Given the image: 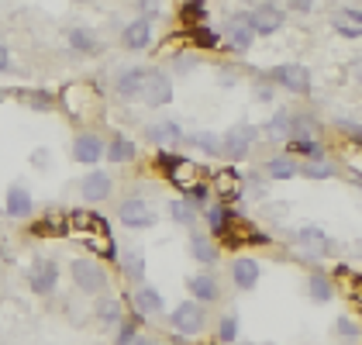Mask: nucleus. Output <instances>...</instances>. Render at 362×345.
Returning a JSON list of instances; mask_svg holds the SVG:
<instances>
[{
    "instance_id": "4be33fe9",
    "label": "nucleus",
    "mask_w": 362,
    "mask_h": 345,
    "mask_svg": "<svg viewBox=\"0 0 362 345\" xmlns=\"http://www.w3.org/2000/svg\"><path fill=\"white\" fill-rule=\"evenodd\" d=\"M35 201H31L28 187H21V183H14V187H7V214L11 218H28Z\"/></svg>"
},
{
    "instance_id": "f03ea898",
    "label": "nucleus",
    "mask_w": 362,
    "mask_h": 345,
    "mask_svg": "<svg viewBox=\"0 0 362 345\" xmlns=\"http://www.w3.org/2000/svg\"><path fill=\"white\" fill-rule=\"evenodd\" d=\"M159 166L166 170L169 183H173V187H180L183 194L204 180V170L197 166L194 159H183V156H159Z\"/></svg>"
},
{
    "instance_id": "a211bd4d",
    "label": "nucleus",
    "mask_w": 362,
    "mask_h": 345,
    "mask_svg": "<svg viewBox=\"0 0 362 345\" xmlns=\"http://www.w3.org/2000/svg\"><path fill=\"white\" fill-rule=\"evenodd\" d=\"M132 304H135V311H139V317H148V315H163V308H166V300H163V293L152 287H145L141 283L139 290H135V297H132Z\"/></svg>"
},
{
    "instance_id": "49530a36",
    "label": "nucleus",
    "mask_w": 362,
    "mask_h": 345,
    "mask_svg": "<svg viewBox=\"0 0 362 345\" xmlns=\"http://www.w3.org/2000/svg\"><path fill=\"white\" fill-rule=\"evenodd\" d=\"M139 11L141 14H148V21H152V18L163 11V0H139Z\"/></svg>"
},
{
    "instance_id": "9b49d317",
    "label": "nucleus",
    "mask_w": 362,
    "mask_h": 345,
    "mask_svg": "<svg viewBox=\"0 0 362 345\" xmlns=\"http://www.w3.org/2000/svg\"><path fill=\"white\" fill-rule=\"evenodd\" d=\"M111 190H114V180H111V172H104V170H90L83 180H80V194H83V201H90V204L107 201Z\"/></svg>"
},
{
    "instance_id": "aec40b11",
    "label": "nucleus",
    "mask_w": 362,
    "mask_h": 345,
    "mask_svg": "<svg viewBox=\"0 0 362 345\" xmlns=\"http://www.w3.org/2000/svg\"><path fill=\"white\" fill-rule=\"evenodd\" d=\"M224 42H228V49H235V52H249L252 42H255V35L252 28L242 21V14L235 18V21H228V31H224Z\"/></svg>"
},
{
    "instance_id": "603ef678",
    "label": "nucleus",
    "mask_w": 362,
    "mask_h": 345,
    "mask_svg": "<svg viewBox=\"0 0 362 345\" xmlns=\"http://www.w3.org/2000/svg\"><path fill=\"white\" fill-rule=\"evenodd\" d=\"M194 66H197L194 56H176V73H190Z\"/></svg>"
},
{
    "instance_id": "2eb2a0df",
    "label": "nucleus",
    "mask_w": 362,
    "mask_h": 345,
    "mask_svg": "<svg viewBox=\"0 0 362 345\" xmlns=\"http://www.w3.org/2000/svg\"><path fill=\"white\" fill-rule=\"evenodd\" d=\"M332 25L341 38H362V7H341V11H334Z\"/></svg>"
},
{
    "instance_id": "72a5a7b5",
    "label": "nucleus",
    "mask_w": 362,
    "mask_h": 345,
    "mask_svg": "<svg viewBox=\"0 0 362 345\" xmlns=\"http://www.w3.org/2000/svg\"><path fill=\"white\" fill-rule=\"evenodd\" d=\"M235 218H231V207H221V204H214V207H207V225H211V235H228V225H231Z\"/></svg>"
},
{
    "instance_id": "0eeeda50",
    "label": "nucleus",
    "mask_w": 362,
    "mask_h": 345,
    "mask_svg": "<svg viewBox=\"0 0 362 345\" xmlns=\"http://www.w3.org/2000/svg\"><path fill=\"white\" fill-rule=\"evenodd\" d=\"M141 100L148 107H166L173 100V80L159 69H145V83H141Z\"/></svg>"
},
{
    "instance_id": "e433bc0d",
    "label": "nucleus",
    "mask_w": 362,
    "mask_h": 345,
    "mask_svg": "<svg viewBox=\"0 0 362 345\" xmlns=\"http://www.w3.org/2000/svg\"><path fill=\"white\" fill-rule=\"evenodd\" d=\"M86 249L93 252V259L97 256H114V242H111V235L107 231H100V235H86Z\"/></svg>"
},
{
    "instance_id": "412c9836",
    "label": "nucleus",
    "mask_w": 362,
    "mask_h": 345,
    "mask_svg": "<svg viewBox=\"0 0 362 345\" xmlns=\"http://www.w3.org/2000/svg\"><path fill=\"white\" fill-rule=\"evenodd\" d=\"M266 139H273V142H290L293 139V111H276V115L266 121Z\"/></svg>"
},
{
    "instance_id": "1a4fd4ad",
    "label": "nucleus",
    "mask_w": 362,
    "mask_h": 345,
    "mask_svg": "<svg viewBox=\"0 0 362 345\" xmlns=\"http://www.w3.org/2000/svg\"><path fill=\"white\" fill-rule=\"evenodd\" d=\"M28 287L38 297H49L59 287V262L56 259H35L28 269Z\"/></svg>"
},
{
    "instance_id": "b1692460",
    "label": "nucleus",
    "mask_w": 362,
    "mask_h": 345,
    "mask_svg": "<svg viewBox=\"0 0 362 345\" xmlns=\"http://www.w3.org/2000/svg\"><path fill=\"white\" fill-rule=\"evenodd\" d=\"M145 135H148V142L152 145H176L180 139H183V128H180L176 121H159V124L145 128Z\"/></svg>"
},
{
    "instance_id": "c756f323",
    "label": "nucleus",
    "mask_w": 362,
    "mask_h": 345,
    "mask_svg": "<svg viewBox=\"0 0 362 345\" xmlns=\"http://www.w3.org/2000/svg\"><path fill=\"white\" fill-rule=\"evenodd\" d=\"M121 273L128 276V280H135V283H141V276H145V256H141L139 249H124L121 252Z\"/></svg>"
},
{
    "instance_id": "a878e982",
    "label": "nucleus",
    "mask_w": 362,
    "mask_h": 345,
    "mask_svg": "<svg viewBox=\"0 0 362 345\" xmlns=\"http://www.w3.org/2000/svg\"><path fill=\"white\" fill-rule=\"evenodd\" d=\"M104 156L111 159V163H132L135 156H139V148L132 139H124V135H114L111 142L104 145Z\"/></svg>"
},
{
    "instance_id": "5fc2aeb1",
    "label": "nucleus",
    "mask_w": 362,
    "mask_h": 345,
    "mask_svg": "<svg viewBox=\"0 0 362 345\" xmlns=\"http://www.w3.org/2000/svg\"><path fill=\"white\" fill-rule=\"evenodd\" d=\"M7 66H11V52H7V45L0 42V73H4Z\"/></svg>"
},
{
    "instance_id": "a18cd8bd",
    "label": "nucleus",
    "mask_w": 362,
    "mask_h": 345,
    "mask_svg": "<svg viewBox=\"0 0 362 345\" xmlns=\"http://www.w3.org/2000/svg\"><path fill=\"white\" fill-rule=\"evenodd\" d=\"M139 335V328H135V321H121V332H117V345H128L132 339Z\"/></svg>"
},
{
    "instance_id": "4d7b16f0",
    "label": "nucleus",
    "mask_w": 362,
    "mask_h": 345,
    "mask_svg": "<svg viewBox=\"0 0 362 345\" xmlns=\"http://www.w3.org/2000/svg\"><path fill=\"white\" fill-rule=\"evenodd\" d=\"M218 80H221V86H235V73H221Z\"/></svg>"
},
{
    "instance_id": "ea45409f",
    "label": "nucleus",
    "mask_w": 362,
    "mask_h": 345,
    "mask_svg": "<svg viewBox=\"0 0 362 345\" xmlns=\"http://www.w3.org/2000/svg\"><path fill=\"white\" fill-rule=\"evenodd\" d=\"M317 121L310 115H293V139H314Z\"/></svg>"
},
{
    "instance_id": "7c9ffc66",
    "label": "nucleus",
    "mask_w": 362,
    "mask_h": 345,
    "mask_svg": "<svg viewBox=\"0 0 362 345\" xmlns=\"http://www.w3.org/2000/svg\"><path fill=\"white\" fill-rule=\"evenodd\" d=\"M214 190L221 194L224 201H228V197L235 201V197L242 194V176H238L235 170H221V172H214Z\"/></svg>"
},
{
    "instance_id": "79ce46f5",
    "label": "nucleus",
    "mask_w": 362,
    "mask_h": 345,
    "mask_svg": "<svg viewBox=\"0 0 362 345\" xmlns=\"http://www.w3.org/2000/svg\"><path fill=\"white\" fill-rule=\"evenodd\" d=\"M334 332H338L341 339H352V342H356V339L362 335V332H359V324H356L352 317H338V321H334Z\"/></svg>"
},
{
    "instance_id": "f257e3e1",
    "label": "nucleus",
    "mask_w": 362,
    "mask_h": 345,
    "mask_svg": "<svg viewBox=\"0 0 362 345\" xmlns=\"http://www.w3.org/2000/svg\"><path fill=\"white\" fill-rule=\"evenodd\" d=\"M69 273H73V283L76 290H83V293H104L107 290V273H104V266L97 262V259H73V266H69Z\"/></svg>"
},
{
    "instance_id": "393cba45",
    "label": "nucleus",
    "mask_w": 362,
    "mask_h": 345,
    "mask_svg": "<svg viewBox=\"0 0 362 345\" xmlns=\"http://www.w3.org/2000/svg\"><path fill=\"white\" fill-rule=\"evenodd\" d=\"M93 317H97L100 324H121V321H124V304H121L117 297H100L97 308H93Z\"/></svg>"
},
{
    "instance_id": "de8ad7c7",
    "label": "nucleus",
    "mask_w": 362,
    "mask_h": 345,
    "mask_svg": "<svg viewBox=\"0 0 362 345\" xmlns=\"http://www.w3.org/2000/svg\"><path fill=\"white\" fill-rule=\"evenodd\" d=\"M286 11H293V14H310V11H314V0H286Z\"/></svg>"
},
{
    "instance_id": "423d86ee",
    "label": "nucleus",
    "mask_w": 362,
    "mask_h": 345,
    "mask_svg": "<svg viewBox=\"0 0 362 345\" xmlns=\"http://www.w3.org/2000/svg\"><path fill=\"white\" fill-rule=\"evenodd\" d=\"M269 80H273V86H283V90H290V93H300V97L310 93V69L300 66V62H283V66H273Z\"/></svg>"
},
{
    "instance_id": "dca6fc26",
    "label": "nucleus",
    "mask_w": 362,
    "mask_h": 345,
    "mask_svg": "<svg viewBox=\"0 0 362 345\" xmlns=\"http://www.w3.org/2000/svg\"><path fill=\"white\" fill-rule=\"evenodd\" d=\"M66 42H69V49L80 52V56H97V52H100V38H97V31L83 28V25H76V28L66 31Z\"/></svg>"
},
{
    "instance_id": "bf43d9fd",
    "label": "nucleus",
    "mask_w": 362,
    "mask_h": 345,
    "mask_svg": "<svg viewBox=\"0 0 362 345\" xmlns=\"http://www.w3.org/2000/svg\"><path fill=\"white\" fill-rule=\"evenodd\" d=\"M356 187H359V190H362V176H359V180H356Z\"/></svg>"
},
{
    "instance_id": "bb28decb",
    "label": "nucleus",
    "mask_w": 362,
    "mask_h": 345,
    "mask_svg": "<svg viewBox=\"0 0 362 345\" xmlns=\"http://www.w3.org/2000/svg\"><path fill=\"white\" fill-rule=\"evenodd\" d=\"M190 256L200 266H214L218 262V245L207 238V235H190Z\"/></svg>"
},
{
    "instance_id": "58836bf2",
    "label": "nucleus",
    "mask_w": 362,
    "mask_h": 345,
    "mask_svg": "<svg viewBox=\"0 0 362 345\" xmlns=\"http://www.w3.org/2000/svg\"><path fill=\"white\" fill-rule=\"evenodd\" d=\"M180 14H183V21H187V25H194L197 28V25L207 18V7H204V0H187Z\"/></svg>"
},
{
    "instance_id": "7ed1b4c3",
    "label": "nucleus",
    "mask_w": 362,
    "mask_h": 345,
    "mask_svg": "<svg viewBox=\"0 0 362 345\" xmlns=\"http://www.w3.org/2000/svg\"><path fill=\"white\" fill-rule=\"evenodd\" d=\"M169 324H173V332H180V335H200V332L207 328V311H204L200 300H180V304L173 308Z\"/></svg>"
},
{
    "instance_id": "2f4dec72",
    "label": "nucleus",
    "mask_w": 362,
    "mask_h": 345,
    "mask_svg": "<svg viewBox=\"0 0 362 345\" xmlns=\"http://www.w3.org/2000/svg\"><path fill=\"white\" fill-rule=\"evenodd\" d=\"M307 293H310V300L328 304V300L334 297V287H332V280H328L325 273H310V280H307Z\"/></svg>"
},
{
    "instance_id": "20e7f679",
    "label": "nucleus",
    "mask_w": 362,
    "mask_h": 345,
    "mask_svg": "<svg viewBox=\"0 0 362 345\" xmlns=\"http://www.w3.org/2000/svg\"><path fill=\"white\" fill-rule=\"evenodd\" d=\"M255 139H259V128L255 124H231L228 131L221 135V156H228V159H245L252 152V145H255Z\"/></svg>"
},
{
    "instance_id": "c9c22d12",
    "label": "nucleus",
    "mask_w": 362,
    "mask_h": 345,
    "mask_svg": "<svg viewBox=\"0 0 362 345\" xmlns=\"http://www.w3.org/2000/svg\"><path fill=\"white\" fill-rule=\"evenodd\" d=\"M338 276L345 280V287H341V290H345V293H349V297H352V300L362 308V273H349L345 266H338Z\"/></svg>"
},
{
    "instance_id": "8fccbe9b",
    "label": "nucleus",
    "mask_w": 362,
    "mask_h": 345,
    "mask_svg": "<svg viewBox=\"0 0 362 345\" xmlns=\"http://www.w3.org/2000/svg\"><path fill=\"white\" fill-rule=\"evenodd\" d=\"M338 128H341V131H349V135H352V139L362 145V124H356V121H341Z\"/></svg>"
},
{
    "instance_id": "ddd939ff",
    "label": "nucleus",
    "mask_w": 362,
    "mask_h": 345,
    "mask_svg": "<svg viewBox=\"0 0 362 345\" xmlns=\"http://www.w3.org/2000/svg\"><path fill=\"white\" fill-rule=\"evenodd\" d=\"M187 290H190V300H200L204 308L221 297V287H218V280H214L211 273H194V276L187 280Z\"/></svg>"
},
{
    "instance_id": "680f3d73",
    "label": "nucleus",
    "mask_w": 362,
    "mask_h": 345,
    "mask_svg": "<svg viewBox=\"0 0 362 345\" xmlns=\"http://www.w3.org/2000/svg\"><path fill=\"white\" fill-rule=\"evenodd\" d=\"M0 100H4V93H0Z\"/></svg>"
},
{
    "instance_id": "39448f33",
    "label": "nucleus",
    "mask_w": 362,
    "mask_h": 345,
    "mask_svg": "<svg viewBox=\"0 0 362 345\" xmlns=\"http://www.w3.org/2000/svg\"><path fill=\"white\" fill-rule=\"evenodd\" d=\"M242 21L252 28V35H276L286 21V14L276 4H255L252 11H242Z\"/></svg>"
},
{
    "instance_id": "cd10ccee",
    "label": "nucleus",
    "mask_w": 362,
    "mask_h": 345,
    "mask_svg": "<svg viewBox=\"0 0 362 345\" xmlns=\"http://www.w3.org/2000/svg\"><path fill=\"white\" fill-rule=\"evenodd\" d=\"M166 207H169V218H173L176 225H187V228H194L197 218H200V207H194L187 197H176V201H169Z\"/></svg>"
},
{
    "instance_id": "6e6552de",
    "label": "nucleus",
    "mask_w": 362,
    "mask_h": 345,
    "mask_svg": "<svg viewBox=\"0 0 362 345\" xmlns=\"http://www.w3.org/2000/svg\"><path fill=\"white\" fill-rule=\"evenodd\" d=\"M117 218L128 228H152L156 225V211L148 207L145 197H124V201L117 204Z\"/></svg>"
},
{
    "instance_id": "f704fd0d",
    "label": "nucleus",
    "mask_w": 362,
    "mask_h": 345,
    "mask_svg": "<svg viewBox=\"0 0 362 345\" xmlns=\"http://www.w3.org/2000/svg\"><path fill=\"white\" fill-rule=\"evenodd\" d=\"M190 142H194L204 156H221V135H214V131H197Z\"/></svg>"
},
{
    "instance_id": "5701e85b",
    "label": "nucleus",
    "mask_w": 362,
    "mask_h": 345,
    "mask_svg": "<svg viewBox=\"0 0 362 345\" xmlns=\"http://www.w3.org/2000/svg\"><path fill=\"white\" fill-rule=\"evenodd\" d=\"M69 231L73 235H100V231H107V225L100 221V214H93V211H76V214H69Z\"/></svg>"
},
{
    "instance_id": "6ab92c4d",
    "label": "nucleus",
    "mask_w": 362,
    "mask_h": 345,
    "mask_svg": "<svg viewBox=\"0 0 362 345\" xmlns=\"http://www.w3.org/2000/svg\"><path fill=\"white\" fill-rule=\"evenodd\" d=\"M141 83H145V69H124L117 80H114V93L121 97V100H135L141 97Z\"/></svg>"
},
{
    "instance_id": "6e6d98bb",
    "label": "nucleus",
    "mask_w": 362,
    "mask_h": 345,
    "mask_svg": "<svg viewBox=\"0 0 362 345\" xmlns=\"http://www.w3.org/2000/svg\"><path fill=\"white\" fill-rule=\"evenodd\" d=\"M349 69H352V76H356V80H362V56L352 59V62H349Z\"/></svg>"
},
{
    "instance_id": "c85d7f7f",
    "label": "nucleus",
    "mask_w": 362,
    "mask_h": 345,
    "mask_svg": "<svg viewBox=\"0 0 362 345\" xmlns=\"http://www.w3.org/2000/svg\"><path fill=\"white\" fill-rule=\"evenodd\" d=\"M286 152L304 156L310 163H325V145L317 142V139H290V142H286Z\"/></svg>"
},
{
    "instance_id": "9d476101",
    "label": "nucleus",
    "mask_w": 362,
    "mask_h": 345,
    "mask_svg": "<svg viewBox=\"0 0 362 345\" xmlns=\"http://www.w3.org/2000/svg\"><path fill=\"white\" fill-rule=\"evenodd\" d=\"M297 242H300V249L307 252V259H321V256H332L334 252L332 238L325 235V228H317V225H304V228L297 231Z\"/></svg>"
},
{
    "instance_id": "4c0bfd02",
    "label": "nucleus",
    "mask_w": 362,
    "mask_h": 345,
    "mask_svg": "<svg viewBox=\"0 0 362 345\" xmlns=\"http://www.w3.org/2000/svg\"><path fill=\"white\" fill-rule=\"evenodd\" d=\"M218 339H221V345H235V339H238V315H235V311H228V315L221 317Z\"/></svg>"
},
{
    "instance_id": "f3484780",
    "label": "nucleus",
    "mask_w": 362,
    "mask_h": 345,
    "mask_svg": "<svg viewBox=\"0 0 362 345\" xmlns=\"http://www.w3.org/2000/svg\"><path fill=\"white\" fill-rule=\"evenodd\" d=\"M259 276H262V269H259L255 259L242 256V259L231 262V283H235L238 290H252L255 283H259Z\"/></svg>"
},
{
    "instance_id": "052dcab7",
    "label": "nucleus",
    "mask_w": 362,
    "mask_h": 345,
    "mask_svg": "<svg viewBox=\"0 0 362 345\" xmlns=\"http://www.w3.org/2000/svg\"><path fill=\"white\" fill-rule=\"evenodd\" d=\"M245 4H259V0H245Z\"/></svg>"
},
{
    "instance_id": "3c124183",
    "label": "nucleus",
    "mask_w": 362,
    "mask_h": 345,
    "mask_svg": "<svg viewBox=\"0 0 362 345\" xmlns=\"http://www.w3.org/2000/svg\"><path fill=\"white\" fill-rule=\"evenodd\" d=\"M255 100H273V83H255Z\"/></svg>"
},
{
    "instance_id": "473e14b6",
    "label": "nucleus",
    "mask_w": 362,
    "mask_h": 345,
    "mask_svg": "<svg viewBox=\"0 0 362 345\" xmlns=\"http://www.w3.org/2000/svg\"><path fill=\"white\" fill-rule=\"evenodd\" d=\"M266 172H269L273 180H293V176L300 172V166H297L290 156H276V159L266 163Z\"/></svg>"
},
{
    "instance_id": "a19ab883",
    "label": "nucleus",
    "mask_w": 362,
    "mask_h": 345,
    "mask_svg": "<svg viewBox=\"0 0 362 345\" xmlns=\"http://www.w3.org/2000/svg\"><path fill=\"white\" fill-rule=\"evenodd\" d=\"M190 35H194L197 45H204V49H218V45H221V42H218V35H214L211 28H204V25H197Z\"/></svg>"
},
{
    "instance_id": "c03bdc74",
    "label": "nucleus",
    "mask_w": 362,
    "mask_h": 345,
    "mask_svg": "<svg viewBox=\"0 0 362 345\" xmlns=\"http://www.w3.org/2000/svg\"><path fill=\"white\" fill-rule=\"evenodd\" d=\"M334 172V166H328V163H310V166H304V176H310V180H328Z\"/></svg>"
},
{
    "instance_id": "09e8293b",
    "label": "nucleus",
    "mask_w": 362,
    "mask_h": 345,
    "mask_svg": "<svg viewBox=\"0 0 362 345\" xmlns=\"http://www.w3.org/2000/svg\"><path fill=\"white\" fill-rule=\"evenodd\" d=\"M31 107H38V111H49L52 107V100H49V93H31V100H28Z\"/></svg>"
},
{
    "instance_id": "864d4df0",
    "label": "nucleus",
    "mask_w": 362,
    "mask_h": 345,
    "mask_svg": "<svg viewBox=\"0 0 362 345\" xmlns=\"http://www.w3.org/2000/svg\"><path fill=\"white\" fill-rule=\"evenodd\" d=\"M31 166H42V170H45V166H49V152H45V148H35V152H31Z\"/></svg>"
},
{
    "instance_id": "f8f14e48",
    "label": "nucleus",
    "mask_w": 362,
    "mask_h": 345,
    "mask_svg": "<svg viewBox=\"0 0 362 345\" xmlns=\"http://www.w3.org/2000/svg\"><path fill=\"white\" fill-rule=\"evenodd\" d=\"M73 159H76V163H83V166L100 163V159H104V139H100V135H93V131H80V135H76V142H73Z\"/></svg>"
},
{
    "instance_id": "37998d69",
    "label": "nucleus",
    "mask_w": 362,
    "mask_h": 345,
    "mask_svg": "<svg viewBox=\"0 0 362 345\" xmlns=\"http://www.w3.org/2000/svg\"><path fill=\"white\" fill-rule=\"evenodd\" d=\"M245 194H249L252 201H262V197L269 194V183L259 180V172H255V176H249V183H245Z\"/></svg>"
},
{
    "instance_id": "4468645a",
    "label": "nucleus",
    "mask_w": 362,
    "mask_h": 345,
    "mask_svg": "<svg viewBox=\"0 0 362 345\" xmlns=\"http://www.w3.org/2000/svg\"><path fill=\"white\" fill-rule=\"evenodd\" d=\"M121 42H124V49H132V52L148 49V45H152V21H148V18H139V21L124 25V31H121Z\"/></svg>"
},
{
    "instance_id": "13d9d810",
    "label": "nucleus",
    "mask_w": 362,
    "mask_h": 345,
    "mask_svg": "<svg viewBox=\"0 0 362 345\" xmlns=\"http://www.w3.org/2000/svg\"><path fill=\"white\" fill-rule=\"evenodd\" d=\"M128 345H152V342H148V339H145V335H141V332H139V335H135V339H132V342H128Z\"/></svg>"
}]
</instances>
